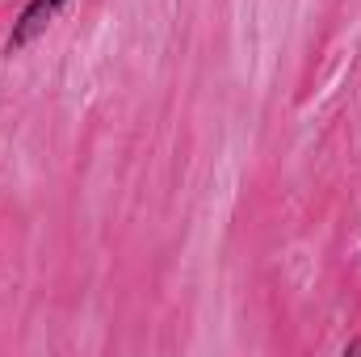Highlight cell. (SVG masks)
Returning <instances> with one entry per match:
<instances>
[{"label":"cell","instance_id":"obj_2","mask_svg":"<svg viewBox=\"0 0 361 357\" xmlns=\"http://www.w3.org/2000/svg\"><path fill=\"white\" fill-rule=\"evenodd\" d=\"M345 357H361V337H357V341H349V345H345Z\"/></svg>","mask_w":361,"mask_h":357},{"label":"cell","instance_id":"obj_1","mask_svg":"<svg viewBox=\"0 0 361 357\" xmlns=\"http://www.w3.org/2000/svg\"><path fill=\"white\" fill-rule=\"evenodd\" d=\"M63 4H68V0H25V8L17 13V21H13V30H8L4 51L17 55V51H25L30 42H38V38L47 34V25L63 13Z\"/></svg>","mask_w":361,"mask_h":357}]
</instances>
